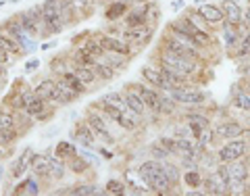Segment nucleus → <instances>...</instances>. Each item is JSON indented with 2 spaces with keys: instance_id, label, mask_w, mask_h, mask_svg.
<instances>
[{
  "instance_id": "41",
  "label": "nucleus",
  "mask_w": 250,
  "mask_h": 196,
  "mask_svg": "<svg viewBox=\"0 0 250 196\" xmlns=\"http://www.w3.org/2000/svg\"><path fill=\"white\" fill-rule=\"evenodd\" d=\"M150 156H152V159H156V161H167L169 156H171V152L159 142V144H152L150 146Z\"/></svg>"
},
{
  "instance_id": "36",
  "label": "nucleus",
  "mask_w": 250,
  "mask_h": 196,
  "mask_svg": "<svg viewBox=\"0 0 250 196\" xmlns=\"http://www.w3.org/2000/svg\"><path fill=\"white\" fill-rule=\"evenodd\" d=\"M100 59L106 61L108 65L117 69V71H119V69H123L125 65H127V61H129V57H123V54H117V52H104Z\"/></svg>"
},
{
  "instance_id": "18",
  "label": "nucleus",
  "mask_w": 250,
  "mask_h": 196,
  "mask_svg": "<svg viewBox=\"0 0 250 196\" xmlns=\"http://www.w3.org/2000/svg\"><path fill=\"white\" fill-rule=\"evenodd\" d=\"M129 9H131V4L127 2V0H113V2H108L106 9H104V19L108 23H117L127 15Z\"/></svg>"
},
{
  "instance_id": "44",
  "label": "nucleus",
  "mask_w": 250,
  "mask_h": 196,
  "mask_svg": "<svg viewBox=\"0 0 250 196\" xmlns=\"http://www.w3.org/2000/svg\"><path fill=\"white\" fill-rule=\"evenodd\" d=\"M40 65H42L40 59H31V61H27V63H25V73H34Z\"/></svg>"
},
{
  "instance_id": "27",
  "label": "nucleus",
  "mask_w": 250,
  "mask_h": 196,
  "mask_svg": "<svg viewBox=\"0 0 250 196\" xmlns=\"http://www.w3.org/2000/svg\"><path fill=\"white\" fill-rule=\"evenodd\" d=\"M186 123L192 128V131H194V136H196V140H198V134L205 128H210V121H208V117H205V115H198V113H186Z\"/></svg>"
},
{
  "instance_id": "28",
  "label": "nucleus",
  "mask_w": 250,
  "mask_h": 196,
  "mask_svg": "<svg viewBox=\"0 0 250 196\" xmlns=\"http://www.w3.org/2000/svg\"><path fill=\"white\" fill-rule=\"evenodd\" d=\"M73 71L77 73V77H80V80L88 86V88H92V86H96L98 82H100V77H98V73L94 71L92 67H83V65H73L71 67Z\"/></svg>"
},
{
  "instance_id": "51",
  "label": "nucleus",
  "mask_w": 250,
  "mask_h": 196,
  "mask_svg": "<svg viewBox=\"0 0 250 196\" xmlns=\"http://www.w3.org/2000/svg\"><path fill=\"white\" fill-rule=\"evenodd\" d=\"M4 2H6V0H0V9H2V6H4Z\"/></svg>"
},
{
  "instance_id": "26",
  "label": "nucleus",
  "mask_w": 250,
  "mask_h": 196,
  "mask_svg": "<svg viewBox=\"0 0 250 196\" xmlns=\"http://www.w3.org/2000/svg\"><path fill=\"white\" fill-rule=\"evenodd\" d=\"M225 169H228V179H242V182L248 179V165L242 159L225 163Z\"/></svg>"
},
{
  "instance_id": "54",
  "label": "nucleus",
  "mask_w": 250,
  "mask_h": 196,
  "mask_svg": "<svg viewBox=\"0 0 250 196\" xmlns=\"http://www.w3.org/2000/svg\"><path fill=\"white\" fill-rule=\"evenodd\" d=\"M248 184H250V177H248Z\"/></svg>"
},
{
  "instance_id": "13",
  "label": "nucleus",
  "mask_w": 250,
  "mask_h": 196,
  "mask_svg": "<svg viewBox=\"0 0 250 196\" xmlns=\"http://www.w3.org/2000/svg\"><path fill=\"white\" fill-rule=\"evenodd\" d=\"M50 167H52V156L50 154L34 152V156H31V174H34L38 179H52Z\"/></svg>"
},
{
  "instance_id": "46",
  "label": "nucleus",
  "mask_w": 250,
  "mask_h": 196,
  "mask_svg": "<svg viewBox=\"0 0 250 196\" xmlns=\"http://www.w3.org/2000/svg\"><path fill=\"white\" fill-rule=\"evenodd\" d=\"M98 152L103 154V159H104V161H113V156H115V154L106 148V144H104V146H100V148H98Z\"/></svg>"
},
{
  "instance_id": "42",
  "label": "nucleus",
  "mask_w": 250,
  "mask_h": 196,
  "mask_svg": "<svg viewBox=\"0 0 250 196\" xmlns=\"http://www.w3.org/2000/svg\"><path fill=\"white\" fill-rule=\"evenodd\" d=\"M159 142L167 148L171 154H177V138H169V136H163L159 138Z\"/></svg>"
},
{
  "instance_id": "45",
  "label": "nucleus",
  "mask_w": 250,
  "mask_h": 196,
  "mask_svg": "<svg viewBox=\"0 0 250 196\" xmlns=\"http://www.w3.org/2000/svg\"><path fill=\"white\" fill-rule=\"evenodd\" d=\"M13 63H15V59L13 57H9V54H6L2 48H0V65H13Z\"/></svg>"
},
{
  "instance_id": "1",
  "label": "nucleus",
  "mask_w": 250,
  "mask_h": 196,
  "mask_svg": "<svg viewBox=\"0 0 250 196\" xmlns=\"http://www.w3.org/2000/svg\"><path fill=\"white\" fill-rule=\"evenodd\" d=\"M138 175L156 194H169L171 188H173L171 179L167 177L165 169H163V165H161V161H156V159L144 161L142 165H140V169H138Z\"/></svg>"
},
{
  "instance_id": "12",
  "label": "nucleus",
  "mask_w": 250,
  "mask_h": 196,
  "mask_svg": "<svg viewBox=\"0 0 250 196\" xmlns=\"http://www.w3.org/2000/svg\"><path fill=\"white\" fill-rule=\"evenodd\" d=\"M140 73H142V77L152 86V88L156 90H161V92H169L173 86L169 84V80L165 77V73H163V69L161 67H150V65H144L142 69H140Z\"/></svg>"
},
{
  "instance_id": "52",
  "label": "nucleus",
  "mask_w": 250,
  "mask_h": 196,
  "mask_svg": "<svg viewBox=\"0 0 250 196\" xmlns=\"http://www.w3.org/2000/svg\"><path fill=\"white\" fill-rule=\"evenodd\" d=\"M92 2H100V0H92Z\"/></svg>"
},
{
  "instance_id": "32",
  "label": "nucleus",
  "mask_w": 250,
  "mask_h": 196,
  "mask_svg": "<svg viewBox=\"0 0 250 196\" xmlns=\"http://www.w3.org/2000/svg\"><path fill=\"white\" fill-rule=\"evenodd\" d=\"M48 69L52 77H59L61 73H65L71 69V61H69V57H54L50 63H48Z\"/></svg>"
},
{
  "instance_id": "50",
  "label": "nucleus",
  "mask_w": 250,
  "mask_h": 196,
  "mask_svg": "<svg viewBox=\"0 0 250 196\" xmlns=\"http://www.w3.org/2000/svg\"><path fill=\"white\" fill-rule=\"evenodd\" d=\"M244 73H246V75L250 77V65H248V67H244Z\"/></svg>"
},
{
  "instance_id": "25",
  "label": "nucleus",
  "mask_w": 250,
  "mask_h": 196,
  "mask_svg": "<svg viewBox=\"0 0 250 196\" xmlns=\"http://www.w3.org/2000/svg\"><path fill=\"white\" fill-rule=\"evenodd\" d=\"M57 194H71V196H96V194H104L98 190L96 184H77L71 188H62Z\"/></svg>"
},
{
  "instance_id": "10",
  "label": "nucleus",
  "mask_w": 250,
  "mask_h": 196,
  "mask_svg": "<svg viewBox=\"0 0 250 196\" xmlns=\"http://www.w3.org/2000/svg\"><path fill=\"white\" fill-rule=\"evenodd\" d=\"M152 27L150 25H140V27H123L121 25V38L131 46H144L152 38Z\"/></svg>"
},
{
  "instance_id": "6",
  "label": "nucleus",
  "mask_w": 250,
  "mask_h": 196,
  "mask_svg": "<svg viewBox=\"0 0 250 196\" xmlns=\"http://www.w3.org/2000/svg\"><path fill=\"white\" fill-rule=\"evenodd\" d=\"M98 36L100 44H103L104 52H117V54H123V57H129L134 54V46L127 44L121 36H115V34H108V31H94Z\"/></svg>"
},
{
  "instance_id": "22",
  "label": "nucleus",
  "mask_w": 250,
  "mask_h": 196,
  "mask_svg": "<svg viewBox=\"0 0 250 196\" xmlns=\"http://www.w3.org/2000/svg\"><path fill=\"white\" fill-rule=\"evenodd\" d=\"M57 80H61L62 84H67L69 88H71V90L77 94V96H83V94L88 92V86H85V84L80 80V77H77V73L73 71V69H69V71L61 73V75L57 77Z\"/></svg>"
},
{
  "instance_id": "24",
  "label": "nucleus",
  "mask_w": 250,
  "mask_h": 196,
  "mask_svg": "<svg viewBox=\"0 0 250 196\" xmlns=\"http://www.w3.org/2000/svg\"><path fill=\"white\" fill-rule=\"evenodd\" d=\"M205 188H207V194H229L228 190V182L221 177L215 171V174H210L207 179H205Z\"/></svg>"
},
{
  "instance_id": "43",
  "label": "nucleus",
  "mask_w": 250,
  "mask_h": 196,
  "mask_svg": "<svg viewBox=\"0 0 250 196\" xmlns=\"http://www.w3.org/2000/svg\"><path fill=\"white\" fill-rule=\"evenodd\" d=\"M36 175L34 177H25V194H40V186L36 182Z\"/></svg>"
},
{
  "instance_id": "5",
  "label": "nucleus",
  "mask_w": 250,
  "mask_h": 196,
  "mask_svg": "<svg viewBox=\"0 0 250 196\" xmlns=\"http://www.w3.org/2000/svg\"><path fill=\"white\" fill-rule=\"evenodd\" d=\"M169 94L173 96L179 105H205L207 103V94L205 90H200L198 86H192V84H182V86H175V88H171Z\"/></svg>"
},
{
  "instance_id": "35",
  "label": "nucleus",
  "mask_w": 250,
  "mask_h": 196,
  "mask_svg": "<svg viewBox=\"0 0 250 196\" xmlns=\"http://www.w3.org/2000/svg\"><path fill=\"white\" fill-rule=\"evenodd\" d=\"M17 111H13V109H2L0 111V130L2 128H17Z\"/></svg>"
},
{
  "instance_id": "3",
  "label": "nucleus",
  "mask_w": 250,
  "mask_h": 196,
  "mask_svg": "<svg viewBox=\"0 0 250 196\" xmlns=\"http://www.w3.org/2000/svg\"><path fill=\"white\" fill-rule=\"evenodd\" d=\"M159 54V65L161 67H167V69H173V71L177 73H182V75H188V77H192L194 73H196V59H190V57H182V54H177L173 50H169L165 48V46H161V50L156 52Z\"/></svg>"
},
{
  "instance_id": "8",
  "label": "nucleus",
  "mask_w": 250,
  "mask_h": 196,
  "mask_svg": "<svg viewBox=\"0 0 250 196\" xmlns=\"http://www.w3.org/2000/svg\"><path fill=\"white\" fill-rule=\"evenodd\" d=\"M248 151V142L246 140H238V138H231L229 142H225L217 152V161L219 163H231L236 159H242Z\"/></svg>"
},
{
  "instance_id": "33",
  "label": "nucleus",
  "mask_w": 250,
  "mask_h": 196,
  "mask_svg": "<svg viewBox=\"0 0 250 196\" xmlns=\"http://www.w3.org/2000/svg\"><path fill=\"white\" fill-rule=\"evenodd\" d=\"M67 171H69L67 161H62V159H59V156H54V154H52V167H50V175H52L54 182H61V179L67 175Z\"/></svg>"
},
{
  "instance_id": "11",
  "label": "nucleus",
  "mask_w": 250,
  "mask_h": 196,
  "mask_svg": "<svg viewBox=\"0 0 250 196\" xmlns=\"http://www.w3.org/2000/svg\"><path fill=\"white\" fill-rule=\"evenodd\" d=\"M71 138L75 140V144H80L82 148H94V144L98 142L96 134L92 131L90 123L88 121H77L73 128H71Z\"/></svg>"
},
{
  "instance_id": "14",
  "label": "nucleus",
  "mask_w": 250,
  "mask_h": 196,
  "mask_svg": "<svg viewBox=\"0 0 250 196\" xmlns=\"http://www.w3.org/2000/svg\"><path fill=\"white\" fill-rule=\"evenodd\" d=\"M77 98H80V96H77V94H75L71 88H69L67 84H62L61 80H57V86H54L52 96H50L48 103H50V105H54V107H65V105L75 103Z\"/></svg>"
},
{
  "instance_id": "7",
  "label": "nucleus",
  "mask_w": 250,
  "mask_h": 196,
  "mask_svg": "<svg viewBox=\"0 0 250 196\" xmlns=\"http://www.w3.org/2000/svg\"><path fill=\"white\" fill-rule=\"evenodd\" d=\"M127 88L136 90L140 96H142V100H144L146 107H148V111L161 115V111H163V105H161V90L150 88V86H146V84H138V82L127 84Z\"/></svg>"
},
{
  "instance_id": "31",
  "label": "nucleus",
  "mask_w": 250,
  "mask_h": 196,
  "mask_svg": "<svg viewBox=\"0 0 250 196\" xmlns=\"http://www.w3.org/2000/svg\"><path fill=\"white\" fill-rule=\"evenodd\" d=\"M94 71L98 73L100 82H113L115 77H117V69L111 67V65H108L106 61H103V59L96 61V65H94Z\"/></svg>"
},
{
  "instance_id": "49",
  "label": "nucleus",
  "mask_w": 250,
  "mask_h": 196,
  "mask_svg": "<svg viewBox=\"0 0 250 196\" xmlns=\"http://www.w3.org/2000/svg\"><path fill=\"white\" fill-rule=\"evenodd\" d=\"M244 23H246V25L250 27V6H248V9H246V13H244Z\"/></svg>"
},
{
  "instance_id": "15",
  "label": "nucleus",
  "mask_w": 250,
  "mask_h": 196,
  "mask_svg": "<svg viewBox=\"0 0 250 196\" xmlns=\"http://www.w3.org/2000/svg\"><path fill=\"white\" fill-rule=\"evenodd\" d=\"M31 156H34V151H31V148H25V151L11 163L9 174H11L13 179H21L27 171H31Z\"/></svg>"
},
{
  "instance_id": "2",
  "label": "nucleus",
  "mask_w": 250,
  "mask_h": 196,
  "mask_svg": "<svg viewBox=\"0 0 250 196\" xmlns=\"http://www.w3.org/2000/svg\"><path fill=\"white\" fill-rule=\"evenodd\" d=\"M85 121L90 123V128H92V131L96 134V138L100 140L103 144H106V146H115L117 142H119V138H117V134L111 130V121L106 119V117L98 111L96 107H88L85 109Z\"/></svg>"
},
{
  "instance_id": "4",
  "label": "nucleus",
  "mask_w": 250,
  "mask_h": 196,
  "mask_svg": "<svg viewBox=\"0 0 250 196\" xmlns=\"http://www.w3.org/2000/svg\"><path fill=\"white\" fill-rule=\"evenodd\" d=\"M0 29H4L9 36H13L15 40L21 44V48L25 50L27 57H29V54H34L38 48H40V44L36 42V38H31L27 31H25V27L21 25V21L17 19V15H13V17L4 19L2 23H0Z\"/></svg>"
},
{
  "instance_id": "21",
  "label": "nucleus",
  "mask_w": 250,
  "mask_h": 196,
  "mask_svg": "<svg viewBox=\"0 0 250 196\" xmlns=\"http://www.w3.org/2000/svg\"><path fill=\"white\" fill-rule=\"evenodd\" d=\"M123 92H125V98H127L129 111H131V113H136L138 117H142V119H144V115H146V111H148V107H146V103L142 100V96H140L136 90L127 88V86L123 88Z\"/></svg>"
},
{
  "instance_id": "17",
  "label": "nucleus",
  "mask_w": 250,
  "mask_h": 196,
  "mask_svg": "<svg viewBox=\"0 0 250 196\" xmlns=\"http://www.w3.org/2000/svg\"><path fill=\"white\" fill-rule=\"evenodd\" d=\"M244 134V128L238 123V121H219L215 123V136L217 138H223V140H231V138H240Z\"/></svg>"
},
{
  "instance_id": "53",
  "label": "nucleus",
  "mask_w": 250,
  "mask_h": 196,
  "mask_svg": "<svg viewBox=\"0 0 250 196\" xmlns=\"http://www.w3.org/2000/svg\"><path fill=\"white\" fill-rule=\"evenodd\" d=\"M248 167H250V159H248Z\"/></svg>"
},
{
  "instance_id": "48",
  "label": "nucleus",
  "mask_w": 250,
  "mask_h": 196,
  "mask_svg": "<svg viewBox=\"0 0 250 196\" xmlns=\"http://www.w3.org/2000/svg\"><path fill=\"white\" fill-rule=\"evenodd\" d=\"M171 6H173V11H182L186 6V2H184V0H173V4H171Z\"/></svg>"
},
{
  "instance_id": "23",
  "label": "nucleus",
  "mask_w": 250,
  "mask_h": 196,
  "mask_svg": "<svg viewBox=\"0 0 250 196\" xmlns=\"http://www.w3.org/2000/svg\"><path fill=\"white\" fill-rule=\"evenodd\" d=\"M52 154L59 156V159H62V161H71L75 154H80V151H77L75 142H69V140H59V142L54 144Z\"/></svg>"
},
{
  "instance_id": "37",
  "label": "nucleus",
  "mask_w": 250,
  "mask_h": 196,
  "mask_svg": "<svg viewBox=\"0 0 250 196\" xmlns=\"http://www.w3.org/2000/svg\"><path fill=\"white\" fill-rule=\"evenodd\" d=\"M182 179L186 182V186H190V188H200L202 186V175H200L198 169H188V171H184Z\"/></svg>"
},
{
  "instance_id": "40",
  "label": "nucleus",
  "mask_w": 250,
  "mask_h": 196,
  "mask_svg": "<svg viewBox=\"0 0 250 196\" xmlns=\"http://www.w3.org/2000/svg\"><path fill=\"white\" fill-rule=\"evenodd\" d=\"M231 105L236 109H242V111H250V94L246 92H238L236 96H233Z\"/></svg>"
},
{
  "instance_id": "9",
  "label": "nucleus",
  "mask_w": 250,
  "mask_h": 196,
  "mask_svg": "<svg viewBox=\"0 0 250 196\" xmlns=\"http://www.w3.org/2000/svg\"><path fill=\"white\" fill-rule=\"evenodd\" d=\"M173 23H175V25H177L179 29H184L186 34H190V36L194 38V42H196L198 46H202V48L210 44V34H208L207 29L198 27L196 23H194V19H190V17H188V15H186V17H179V19H175Z\"/></svg>"
},
{
  "instance_id": "38",
  "label": "nucleus",
  "mask_w": 250,
  "mask_h": 196,
  "mask_svg": "<svg viewBox=\"0 0 250 196\" xmlns=\"http://www.w3.org/2000/svg\"><path fill=\"white\" fill-rule=\"evenodd\" d=\"M161 165H163V169H165L167 177L171 179V184L177 186V184H179V179H182V174H179V167H177V165H173V163H167V161H161Z\"/></svg>"
},
{
  "instance_id": "34",
  "label": "nucleus",
  "mask_w": 250,
  "mask_h": 196,
  "mask_svg": "<svg viewBox=\"0 0 250 196\" xmlns=\"http://www.w3.org/2000/svg\"><path fill=\"white\" fill-rule=\"evenodd\" d=\"M127 190H129V186L121 182V179H108L104 184V194H108V196H123Z\"/></svg>"
},
{
  "instance_id": "20",
  "label": "nucleus",
  "mask_w": 250,
  "mask_h": 196,
  "mask_svg": "<svg viewBox=\"0 0 250 196\" xmlns=\"http://www.w3.org/2000/svg\"><path fill=\"white\" fill-rule=\"evenodd\" d=\"M221 9H223V13H225V21H228L229 25H236V27L242 25L244 13H242V6L236 2V0H223Z\"/></svg>"
},
{
  "instance_id": "47",
  "label": "nucleus",
  "mask_w": 250,
  "mask_h": 196,
  "mask_svg": "<svg viewBox=\"0 0 250 196\" xmlns=\"http://www.w3.org/2000/svg\"><path fill=\"white\" fill-rule=\"evenodd\" d=\"M59 42L57 40H52V42H42L40 44V50H48V48H54V46H57Z\"/></svg>"
},
{
  "instance_id": "19",
  "label": "nucleus",
  "mask_w": 250,
  "mask_h": 196,
  "mask_svg": "<svg viewBox=\"0 0 250 196\" xmlns=\"http://www.w3.org/2000/svg\"><path fill=\"white\" fill-rule=\"evenodd\" d=\"M0 48H2L6 54H9V57H13L15 61L21 59V57H27L25 50L21 48V44H19L17 40H15L13 36L6 34L4 29H0Z\"/></svg>"
},
{
  "instance_id": "39",
  "label": "nucleus",
  "mask_w": 250,
  "mask_h": 196,
  "mask_svg": "<svg viewBox=\"0 0 250 196\" xmlns=\"http://www.w3.org/2000/svg\"><path fill=\"white\" fill-rule=\"evenodd\" d=\"M236 57H238V59L250 57V31H246V34L242 36V40L238 42V48H236Z\"/></svg>"
},
{
  "instance_id": "16",
  "label": "nucleus",
  "mask_w": 250,
  "mask_h": 196,
  "mask_svg": "<svg viewBox=\"0 0 250 196\" xmlns=\"http://www.w3.org/2000/svg\"><path fill=\"white\" fill-rule=\"evenodd\" d=\"M198 17L202 21H207L208 25H215V23H223L225 21V13L221 9V4H210V2H205V4H200L198 9Z\"/></svg>"
},
{
  "instance_id": "29",
  "label": "nucleus",
  "mask_w": 250,
  "mask_h": 196,
  "mask_svg": "<svg viewBox=\"0 0 250 196\" xmlns=\"http://www.w3.org/2000/svg\"><path fill=\"white\" fill-rule=\"evenodd\" d=\"M67 165H69V171L75 175H85L92 169V163L83 154H75L71 161H67Z\"/></svg>"
},
{
  "instance_id": "30",
  "label": "nucleus",
  "mask_w": 250,
  "mask_h": 196,
  "mask_svg": "<svg viewBox=\"0 0 250 196\" xmlns=\"http://www.w3.org/2000/svg\"><path fill=\"white\" fill-rule=\"evenodd\" d=\"M54 86H57V77H44V80H40L34 86V92H36V96H40L44 100H50Z\"/></svg>"
}]
</instances>
